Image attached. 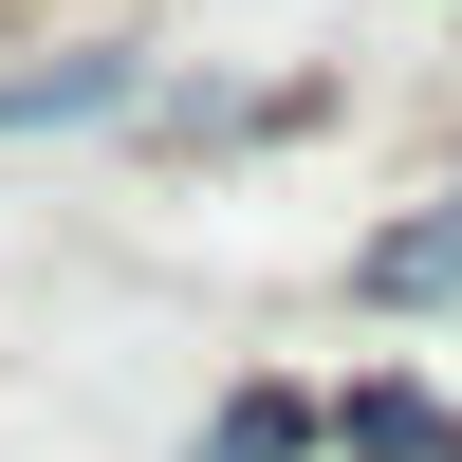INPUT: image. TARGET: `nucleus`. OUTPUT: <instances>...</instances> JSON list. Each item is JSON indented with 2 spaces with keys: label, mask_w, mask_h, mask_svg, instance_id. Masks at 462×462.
Listing matches in <instances>:
<instances>
[{
  "label": "nucleus",
  "mask_w": 462,
  "mask_h": 462,
  "mask_svg": "<svg viewBox=\"0 0 462 462\" xmlns=\"http://www.w3.org/2000/svg\"><path fill=\"white\" fill-rule=\"evenodd\" d=\"M296 444H315V407H296V389H241V407H222V444H204V462H296Z\"/></svg>",
  "instance_id": "obj_4"
},
{
  "label": "nucleus",
  "mask_w": 462,
  "mask_h": 462,
  "mask_svg": "<svg viewBox=\"0 0 462 462\" xmlns=\"http://www.w3.org/2000/svg\"><path fill=\"white\" fill-rule=\"evenodd\" d=\"M333 444H352V462H426L444 407H426V389H352V407H333Z\"/></svg>",
  "instance_id": "obj_3"
},
{
  "label": "nucleus",
  "mask_w": 462,
  "mask_h": 462,
  "mask_svg": "<svg viewBox=\"0 0 462 462\" xmlns=\"http://www.w3.org/2000/svg\"><path fill=\"white\" fill-rule=\"evenodd\" d=\"M74 111H130V56H56V74H0V130H74Z\"/></svg>",
  "instance_id": "obj_1"
},
{
  "label": "nucleus",
  "mask_w": 462,
  "mask_h": 462,
  "mask_svg": "<svg viewBox=\"0 0 462 462\" xmlns=\"http://www.w3.org/2000/svg\"><path fill=\"white\" fill-rule=\"evenodd\" d=\"M352 278H370V296H462V204H444V222H389Z\"/></svg>",
  "instance_id": "obj_2"
}]
</instances>
